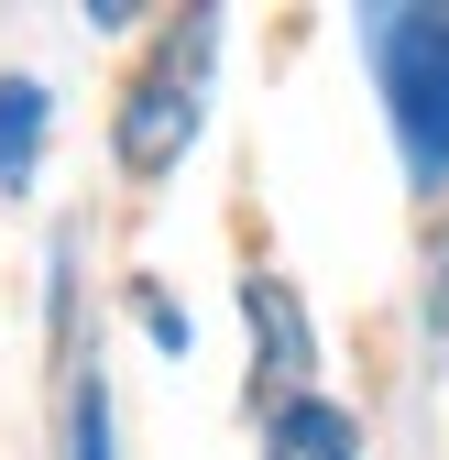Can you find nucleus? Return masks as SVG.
I'll use <instances>...</instances> for the list:
<instances>
[{
    "instance_id": "obj_1",
    "label": "nucleus",
    "mask_w": 449,
    "mask_h": 460,
    "mask_svg": "<svg viewBox=\"0 0 449 460\" xmlns=\"http://www.w3.org/2000/svg\"><path fill=\"white\" fill-rule=\"evenodd\" d=\"M362 44H373L383 110H395L406 176L417 187H449V12H373Z\"/></svg>"
},
{
    "instance_id": "obj_2",
    "label": "nucleus",
    "mask_w": 449,
    "mask_h": 460,
    "mask_svg": "<svg viewBox=\"0 0 449 460\" xmlns=\"http://www.w3.org/2000/svg\"><path fill=\"white\" fill-rule=\"evenodd\" d=\"M208 66H219V12H176V33H164L143 66H132V88H121V164L132 176H164V164L187 154V132H198V110H208Z\"/></svg>"
},
{
    "instance_id": "obj_3",
    "label": "nucleus",
    "mask_w": 449,
    "mask_h": 460,
    "mask_svg": "<svg viewBox=\"0 0 449 460\" xmlns=\"http://www.w3.org/2000/svg\"><path fill=\"white\" fill-rule=\"evenodd\" d=\"M263 460H362V428L329 406V394H286L263 417Z\"/></svg>"
},
{
    "instance_id": "obj_4",
    "label": "nucleus",
    "mask_w": 449,
    "mask_h": 460,
    "mask_svg": "<svg viewBox=\"0 0 449 460\" xmlns=\"http://www.w3.org/2000/svg\"><path fill=\"white\" fill-rule=\"evenodd\" d=\"M242 307H252V329H263V373L307 394V362H318V351H307V318H296V296H286L274 274H252V285H242Z\"/></svg>"
},
{
    "instance_id": "obj_5",
    "label": "nucleus",
    "mask_w": 449,
    "mask_h": 460,
    "mask_svg": "<svg viewBox=\"0 0 449 460\" xmlns=\"http://www.w3.org/2000/svg\"><path fill=\"white\" fill-rule=\"evenodd\" d=\"M44 154V88L33 77H0V187H22Z\"/></svg>"
},
{
    "instance_id": "obj_6",
    "label": "nucleus",
    "mask_w": 449,
    "mask_h": 460,
    "mask_svg": "<svg viewBox=\"0 0 449 460\" xmlns=\"http://www.w3.org/2000/svg\"><path fill=\"white\" fill-rule=\"evenodd\" d=\"M77 460H110V394L99 384H77V438H66Z\"/></svg>"
}]
</instances>
